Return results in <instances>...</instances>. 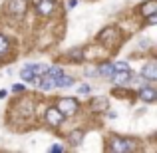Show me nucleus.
<instances>
[{
  "instance_id": "f257e3e1",
  "label": "nucleus",
  "mask_w": 157,
  "mask_h": 153,
  "mask_svg": "<svg viewBox=\"0 0 157 153\" xmlns=\"http://www.w3.org/2000/svg\"><path fill=\"white\" fill-rule=\"evenodd\" d=\"M58 109L62 111L64 117L74 115V113H76V109H78V101L74 100V98H64V100H60V103H58Z\"/></svg>"
},
{
  "instance_id": "f03ea898",
  "label": "nucleus",
  "mask_w": 157,
  "mask_h": 153,
  "mask_svg": "<svg viewBox=\"0 0 157 153\" xmlns=\"http://www.w3.org/2000/svg\"><path fill=\"white\" fill-rule=\"evenodd\" d=\"M111 151H117V153H123V151H131L133 149V143L127 141V139H121V137H113L109 143Z\"/></svg>"
},
{
  "instance_id": "7ed1b4c3",
  "label": "nucleus",
  "mask_w": 157,
  "mask_h": 153,
  "mask_svg": "<svg viewBox=\"0 0 157 153\" xmlns=\"http://www.w3.org/2000/svg\"><path fill=\"white\" fill-rule=\"evenodd\" d=\"M111 80H113L117 86H129L131 82L135 80V76L129 72V70H123V72H115L113 76H111Z\"/></svg>"
},
{
  "instance_id": "20e7f679",
  "label": "nucleus",
  "mask_w": 157,
  "mask_h": 153,
  "mask_svg": "<svg viewBox=\"0 0 157 153\" xmlns=\"http://www.w3.org/2000/svg\"><path fill=\"white\" fill-rule=\"evenodd\" d=\"M46 121L50 123V125H60V123L64 121V115H62V111L58 109V107H48L46 109Z\"/></svg>"
},
{
  "instance_id": "39448f33",
  "label": "nucleus",
  "mask_w": 157,
  "mask_h": 153,
  "mask_svg": "<svg viewBox=\"0 0 157 153\" xmlns=\"http://www.w3.org/2000/svg\"><path fill=\"white\" fill-rule=\"evenodd\" d=\"M141 76L145 78V80H149V82L157 80V64L155 62H149L147 66H143L141 68Z\"/></svg>"
},
{
  "instance_id": "423d86ee",
  "label": "nucleus",
  "mask_w": 157,
  "mask_h": 153,
  "mask_svg": "<svg viewBox=\"0 0 157 153\" xmlns=\"http://www.w3.org/2000/svg\"><path fill=\"white\" fill-rule=\"evenodd\" d=\"M28 8V2L26 0H10V4H8V10L12 12V14H24Z\"/></svg>"
},
{
  "instance_id": "0eeeda50",
  "label": "nucleus",
  "mask_w": 157,
  "mask_h": 153,
  "mask_svg": "<svg viewBox=\"0 0 157 153\" xmlns=\"http://www.w3.org/2000/svg\"><path fill=\"white\" fill-rule=\"evenodd\" d=\"M20 78H22L24 82H30V84H34V82L38 80V74L34 72L32 64H26V66L22 68V72H20Z\"/></svg>"
},
{
  "instance_id": "6e6552de",
  "label": "nucleus",
  "mask_w": 157,
  "mask_h": 153,
  "mask_svg": "<svg viewBox=\"0 0 157 153\" xmlns=\"http://www.w3.org/2000/svg\"><path fill=\"white\" fill-rule=\"evenodd\" d=\"M139 98H141V100H145V101H155L157 92H155L153 88H149V86H143V88L139 90Z\"/></svg>"
},
{
  "instance_id": "1a4fd4ad",
  "label": "nucleus",
  "mask_w": 157,
  "mask_h": 153,
  "mask_svg": "<svg viewBox=\"0 0 157 153\" xmlns=\"http://www.w3.org/2000/svg\"><path fill=\"white\" fill-rule=\"evenodd\" d=\"M72 84H74V78L64 76V74H60V76L54 80V88H70Z\"/></svg>"
},
{
  "instance_id": "9d476101",
  "label": "nucleus",
  "mask_w": 157,
  "mask_h": 153,
  "mask_svg": "<svg viewBox=\"0 0 157 153\" xmlns=\"http://www.w3.org/2000/svg\"><path fill=\"white\" fill-rule=\"evenodd\" d=\"M157 12V0H149V2L141 4V16H149Z\"/></svg>"
},
{
  "instance_id": "9b49d317",
  "label": "nucleus",
  "mask_w": 157,
  "mask_h": 153,
  "mask_svg": "<svg viewBox=\"0 0 157 153\" xmlns=\"http://www.w3.org/2000/svg\"><path fill=\"white\" fill-rule=\"evenodd\" d=\"M92 109L94 111H104V109H107V98H94Z\"/></svg>"
},
{
  "instance_id": "f8f14e48",
  "label": "nucleus",
  "mask_w": 157,
  "mask_h": 153,
  "mask_svg": "<svg viewBox=\"0 0 157 153\" xmlns=\"http://www.w3.org/2000/svg\"><path fill=\"white\" fill-rule=\"evenodd\" d=\"M54 10V2L52 0H40L38 2V12L40 14H50Z\"/></svg>"
},
{
  "instance_id": "ddd939ff",
  "label": "nucleus",
  "mask_w": 157,
  "mask_h": 153,
  "mask_svg": "<svg viewBox=\"0 0 157 153\" xmlns=\"http://www.w3.org/2000/svg\"><path fill=\"white\" fill-rule=\"evenodd\" d=\"M98 74H101L104 78H109V80H111V76L115 74L113 64H101V66H100V70H98Z\"/></svg>"
},
{
  "instance_id": "4468645a",
  "label": "nucleus",
  "mask_w": 157,
  "mask_h": 153,
  "mask_svg": "<svg viewBox=\"0 0 157 153\" xmlns=\"http://www.w3.org/2000/svg\"><path fill=\"white\" fill-rule=\"evenodd\" d=\"M82 139H84V131L82 129H76L70 133V143L72 145H78V143H82Z\"/></svg>"
},
{
  "instance_id": "2eb2a0df",
  "label": "nucleus",
  "mask_w": 157,
  "mask_h": 153,
  "mask_svg": "<svg viewBox=\"0 0 157 153\" xmlns=\"http://www.w3.org/2000/svg\"><path fill=\"white\" fill-rule=\"evenodd\" d=\"M113 70H115V72H123V70H129V64H127V62H115V64H113Z\"/></svg>"
},
{
  "instance_id": "dca6fc26",
  "label": "nucleus",
  "mask_w": 157,
  "mask_h": 153,
  "mask_svg": "<svg viewBox=\"0 0 157 153\" xmlns=\"http://www.w3.org/2000/svg\"><path fill=\"white\" fill-rule=\"evenodd\" d=\"M6 50H8V40L4 38L2 34H0V56H4V54H6Z\"/></svg>"
},
{
  "instance_id": "f3484780",
  "label": "nucleus",
  "mask_w": 157,
  "mask_h": 153,
  "mask_svg": "<svg viewBox=\"0 0 157 153\" xmlns=\"http://www.w3.org/2000/svg\"><path fill=\"white\" fill-rule=\"evenodd\" d=\"M70 58H74V60H82V58H84V52H82V48H74V50L70 52Z\"/></svg>"
},
{
  "instance_id": "a211bd4d",
  "label": "nucleus",
  "mask_w": 157,
  "mask_h": 153,
  "mask_svg": "<svg viewBox=\"0 0 157 153\" xmlns=\"http://www.w3.org/2000/svg\"><path fill=\"white\" fill-rule=\"evenodd\" d=\"M78 92H80V94H88L90 92V86H86V84L80 86V88H78Z\"/></svg>"
},
{
  "instance_id": "6ab92c4d",
  "label": "nucleus",
  "mask_w": 157,
  "mask_h": 153,
  "mask_svg": "<svg viewBox=\"0 0 157 153\" xmlns=\"http://www.w3.org/2000/svg\"><path fill=\"white\" fill-rule=\"evenodd\" d=\"M52 151H64V147H62V145H54Z\"/></svg>"
},
{
  "instance_id": "aec40b11",
  "label": "nucleus",
  "mask_w": 157,
  "mask_h": 153,
  "mask_svg": "<svg viewBox=\"0 0 157 153\" xmlns=\"http://www.w3.org/2000/svg\"><path fill=\"white\" fill-rule=\"evenodd\" d=\"M6 94H8L6 90H0V100H4V98H6Z\"/></svg>"
}]
</instances>
